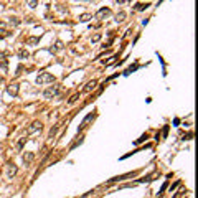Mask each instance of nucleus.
<instances>
[{
    "label": "nucleus",
    "mask_w": 198,
    "mask_h": 198,
    "mask_svg": "<svg viewBox=\"0 0 198 198\" xmlns=\"http://www.w3.org/2000/svg\"><path fill=\"white\" fill-rule=\"evenodd\" d=\"M127 2H131V0H117V5H124Z\"/></svg>",
    "instance_id": "nucleus-25"
},
{
    "label": "nucleus",
    "mask_w": 198,
    "mask_h": 198,
    "mask_svg": "<svg viewBox=\"0 0 198 198\" xmlns=\"http://www.w3.org/2000/svg\"><path fill=\"white\" fill-rule=\"evenodd\" d=\"M25 142H27V139H25V137H22L20 141H18V144H17V149H18V150H22V147L25 145Z\"/></svg>",
    "instance_id": "nucleus-19"
},
{
    "label": "nucleus",
    "mask_w": 198,
    "mask_h": 198,
    "mask_svg": "<svg viewBox=\"0 0 198 198\" xmlns=\"http://www.w3.org/2000/svg\"><path fill=\"white\" fill-rule=\"evenodd\" d=\"M92 18V15L91 13H83V15H79V22H88Z\"/></svg>",
    "instance_id": "nucleus-13"
},
{
    "label": "nucleus",
    "mask_w": 198,
    "mask_h": 198,
    "mask_svg": "<svg viewBox=\"0 0 198 198\" xmlns=\"http://www.w3.org/2000/svg\"><path fill=\"white\" fill-rule=\"evenodd\" d=\"M51 50H55V51L63 50V42H56V43H55V48H51Z\"/></svg>",
    "instance_id": "nucleus-21"
},
{
    "label": "nucleus",
    "mask_w": 198,
    "mask_h": 198,
    "mask_svg": "<svg viewBox=\"0 0 198 198\" xmlns=\"http://www.w3.org/2000/svg\"><path fill=\"white\" fill-rule=\"evenodd\" d=\"M42 127H43L42 121H33L32 124L28 126V129H27V136H32V134L38 132V131H42Z\"/></svg>",
    "instance_id": "nucleus-3"
},
{
    "label": "nucleus",
    "mask_w": 198,
    "mask_h": 198,
    "mask_svg": "<svg viewBox=\"0 0 198 198\" xmlns=\"http://www.w3.org/2000/svg\"><path fill=\"white\" fill-rule=\"evenodd\" d=\"M8 23H10V25H12V27H18V25H20V20H18V18H17V17H12V18H10V22H8Z\"/></svg>",
    "instance_id": "nucleus-15"
},
{
    "label": "nucleus",
    "mask_w": 198,
    "mask_h": 198,
    "mask_svg": "<svg viewBox=\"0 0 198 198\" xmlns=\"http://www.w3.org/2000/svg\"><path fill=\"white\" fill-rule=\"evenodd\" d=\"M99 40H101V33H96L94 37L91 38V42H92V43H96V42H99Z\"/></svg>",
    "instance_id": "nucleus-23"
},
{
    "label": "nucleus",
    "mask_w": 198,
    "mask_h": 198,
    "mask_svg": "<svg viewBox=\"0 0 198 198\" xmlns=\"http://www.w3.org/2000/svg\"><path fill=\"white\" fill-rule=\"evenodd\" d=\"M78 99H79V94H78V92H76V94H73L71 97H69V99H68V104H74V102H76V101H78Z\"/></svg>",
    "instance_id": "nucleus-18"
},
{
    "label": "nucleus",
    "mask_w": 198,
    "mask_h": 198,
    "mask_svg": "<svg viewBox=\"0 0 198 198\" xmlns=\"http://www.w3.org/2000/svg\"><path fill=\"white\" fill-rule=\"evenodd\" d=\"M147 139H149V134H144V136H141V139H137L136 144H141V142H144V141H147Z\"/></svg>",
    "instance_id": "nucleus-22"
},
{
    "label": "nucleus",
    "mask_w": 198,
    "mask_h": 198,
    "mask_svg": "<svg viewBox=\"0 0 198 198\" xmlns=\"http://www.w3.org/2000/svg\"><path fill=\"white\" fill-rule=\"evenodd\" d=\"M94 117H96V112H89V114H88V116H86V117L83 119V122L79 124V129H78V131H84L86 127H88V124H89V122H92V121H94Z\"/></svg>",
    "instance_id": "nucleus-5"
},
{
    "label": "nucleus",
    "mask_w": 198,
    "mask_h": 198,
    "mask_svg": "<svg viewBox=\"0 0 198 198\" xmlns=\"http://www.w3.org/2000/svg\"><path fill=\"white\" fill-rule=\"evenodd\" d=\"M7 91H8V94L17 96V94H18V84H15V83L8 84V86H7Z\"/></svg>",
    "instance_id": "nucleus-7"
},
{
    "label": "nucleus",
    "mask_w": 198,
    "mask_h": 198,
    "mask_svg": "<svg viewBox=\"0 0 198 198\" xmlns=\"http://www.w3.org/2000/svg\"><path fill=\"white\" fill-rule=\"evenodd\" d=\"M0 63H2L3 69H7V60H5V55H0Z\"/></svg>",
    "instance_id": "nucleus-20"
},
{
    "label": "nucleus",
    "mask_w": 198,
    "mask_h": 198,
    "mask_svg": "<svg viewBox=\"0 0 198 198\" xmlns=\"http://www.w3.org/2000/svg\"><path fill=\"white\" fill-rule=\"evenodd\" d=\"M40 43V37H30V38H27V45H37Z\"/></svg>",
    "instance_id": "nucleus-12"
},
{
    "label": "nucleus",
    "mask_w": 198,
    "mask_h": 198,
    "mask_svg": "<svg viewBox=\"0 0 198 198\" xmlns=\"http://www.w3.org/2000/svg\"><path fill=\"white\" fill-rule=\"evenodd\" d=\"M58 92H60V86L55 84V86H50V88H46V89L43 91V96H45L46 99H53L55 96H58Z\"/></svg>",
    "instance_id": "nucleus-2"
},
{
    "label": "nucleus",
    "mask_w": 198,
    "mask_h": 198,
    "mask_svg": "<svg viewBox=\"0 0 198 198\" xmlns=\"http://www.w3.org/2000/svg\"><path fill=\"white\" fill-rule=\"evenodd\" d=\"M33 160H35V154H33V152H27V154H23V162H25L27 165H30Z\"/></svg>",
    "instance_id": "nucleus-8"
},
{
    "label": "nucleus",
    "mask_w": 198,
    "mask_h": 198,
    "mask_svg": "<svg viewBox=\"0 0 198 198\" xmlns=\"http://www.w3.org/2000/svg\"><path fill=\"white\" fill-rule=\"evenodd\" d=\"M55 81H56V78L51 73H40L37 76V84H40V86L51 84V83H55Z\"/></svg>",
    "instance_id": "nucleus-1"
},
{
    "label": "nucleus",
    "mask_w": 198,
    "mask_h": 198,
    "mask_svg": "<svg viewBox=\"0 0 198 198\" xmlns=\"http://www.w3.org/2000/svg\"><path fill=\"white\" fill-rule=\"evenodd\" d=\"M17 173V167L15 165H8V172H7V175H8V178H13V175Z\"/></svg>",
    "instance_id": "nucleus-11"
},
{
    "label": "nucleus",
    "mask_w": 198,
    "mask_h": 198,
    "mask_svg": "<svg viewBox=\"0 0 198 198\" xmlns=\"http://www.w3.org/2000/svg\"><path fill=\"white\" fill-rule=\"evenodd\" d=\"M2 83H3V78H2V76H0V84H2Z\"/></svg>",
    "instance_id": "nucleus-26"
},
{
    "label": "nucleus",
    "mask_w": 198,
    "mask_h": 198,
    "mask_svg": "<svg viewBox=\"0 0 198 198\" xmlns=\"http://www.w3.org/2000/svg\"><path fill=\"white\" fill-rule=\"evenodd\" d=\"M136 175H137V172H132V173H126V175H121V177H114V178H111V180H109V183L122 182V180H126V178H129V177H136Z\"/></svg>",
    "instance_id": "nucleus-6"
},
{
    "label": "nucleus",
    "mask_w": 198,
    "mask_h": 198,
    "mask_svg": "<svg viewBox=\"0 0 198 198\" xmlns=\"http://www.w3.org/2000/svg\"><path fill=\"white\" fill-rule=\"evenodd\" d=\"M96 86H97V81H96V79L89 81V83L84 86V92H91L92 89H96Z\"/></svg>",
    "instance_id": "nucleus-9"
},
{
    "label": "nucleus",
    "mask_w": 198,
    "mask_h": 198,
    "mask_svg": "<svg viewBox=\"0 0 198 198\" xmlns=\"http://www.w3.org/2000/svg\"><path fill=\"white\" fill-rule=\"evenodd\" d=\"M109 15H111V8H107V7H102V8H99V10L96 12L94 18H96V20H104V18H107Z\"/></svg>",
    "instance_id": "nucleus-4"
},
{
    "label": "nucleus",
    "mask_w": 198,
    "mask_h": 198,
    "mask_svg": "<svg viewBox=\"0 0 198 198\" xmlns=\"http://www.w3.org/2000/svg\"><path fill=\"white\" fill-rule=\"evenodd\" d=\"M18 56L22 58V60H27V58L30 56V53H28L27 50H20V51H18Z\"/></svg>",
    "instance_id": "nucleus-14"
},
{
    "label": "nucleus",
    "mask_w": 198,
    "mask_h": 198,
    "mask_svg": "<svg viewBox=\"0 0 198 198\" xmlns=\"http://www.w3.org/2000/svg\"><path fill=\"white\" fill-rule=\"evenodd\" d=\"M147 7H149V3H137V5H136V10H137V12H142V10H145Z\"/></svg>",
    "instance_id": "nucleus-17"
},
{
    "label": "nucleus",
    "mask_w": 198,
    "mask_h": 198,
    "mask_svg": "<svg viewBox=\"0 0 198 198\" xmlns=\"http://www.w3.org/2000/svg\"><path fill=\"white\" fill-rule=\"evenodd\" d=\"M167 187H168V182H165L164 185H162V188H160V193H159V196H160V195H162V193H164V191L167 190Z\"/></svg>",
    "instance_id": "nucleus-24"
},
{
    "label": "nucleus",
    "mask_w": 198,
    "mask_h": 198,
    "mask_svg": "<svg viewBox=\"0 0 198 198\" xmlns=\"http://www.w3.org/2000/svg\"><path fill=\"white\" fill-rule=\"evenodd\" d=\"M27 5L30 8H37V5H38V0H27Z\"/></svg>",
    "instance_id": "nucleus-16"
},
{
    "label": "nucleus",
    "mask_w": 198,
    "mask_h": 198,
    "mask_svg": "<svg viewBox=\"0 0 198 198\" xmlns=\"http://www.w3.org/2000/svg\"><path fill=\"white\" fill-rule=\"evenodd\" d=\"M126 17H127L126 12H119V13L116 15V22H117V23H122V22L126 20Z\"/></svg>",
    "instance_id": "nucleus-10"
}]
</instances>
